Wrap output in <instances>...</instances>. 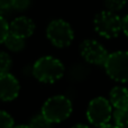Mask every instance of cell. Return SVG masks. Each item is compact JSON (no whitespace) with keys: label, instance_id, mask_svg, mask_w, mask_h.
<instances>
[{"label":"cell","instance_id":"19","mask_svg":"<svg viewBox=\"0 0 128 128\" xmlns=\"http://www.w3.org/2000/svg\"><path fill=\"white\" fill-rule=\"evenodd\" d=\"M15 0H0V9H10L14 6Z\"/></svg>","mask_w":128,"mask_h":128},{"label":"cell","instance_id":"22","mask_svg":"<svg viewBox=\"0 0 128 128\" xmlns=\"http://www.w3.org/2000/svg\"><path fill=\"white\" fill-rule=\"evenodd\" d=\"M14 128H32L29 125H24V124H22V125H17V126H15Z\"/></svg>","mask_w":128,"mask_h":128},{"label":"cell","instance_id":"11","mask_svg":"<svg viewBox=\"0 0 128 128\" xmlns=\"http://www.w3.org/2000/svg\"><path fill=\"white\" fill-rule=\"evenodd\" d=\"M4 44L9 51L18 53V52H22L25 48V46H26V40L9 33L8 36L6 37V40H4Z\"/></svg>","mask_w":128,"mask_h":128},{"label":"cell","instance_id":"8","mask_svg":"<svg viewBox=\"0 0 128 128\" xmlns=\"http://www.w3.org/2000/svg\"><path fill=\"white\" fill-rule=\"evenodd\" d=\"M20 92L19 81L10 72L0 73V101L10 102L17 99Z\"/></svg>","mask_w":128,"mask_h":128},{"label":"cell","instance_id":"10","mask_svg":"<svg viewBox=\"0 0 128 128\" xmlns=\"http://www.w3.org/2000/svg\"><path fill=\"white\" fill-rule=\"evenodd\" d=\"M109 101L115 109H128V89L116 86L109 92Z\"/></svg>","mask_w":128,"mask_h":128},{"label":"cell","instance_id":"12","mask_svg":"<svg viewBox=\"0 0 128 128\" xmlns=\"http://www.w3.org/2000/svg\"><path fill=\"white\" fill-rule=\"evenodd\" d=\"M112 118L117 128H128V109H115Z\"/></svg>","mask_w":128,"mask_h":128},{"label":"cell","instance_id":"9","mask_svg":"<svg viewBox=\"0 0 128 128\" xmlns=\"http://www.w3.org/2000/svg\"><path fill=\"white\" fill-rule=\"evenodd\" d=\"M35 22L26 16L17 17L9 24V33L22 38H28L35 32Z\"/></svg>","mask_w":128,"mask_h":128},{"label":"cell","instance_id":"16","mask_svg":"<svg viewBox=\"0 0 128 128\" xmlns=\"http://www.w3.org/2000/svg\"><path fill=\"white\" fill-rule=\"evenodd\" d=\"M15 122L9 112L0 109V128H14Z\"/></svg>","mask_w":128,"mask_h":128},{"label":"cell","instance_id":"14","mask_svg":"<svg viewBox=\"0 0 128 128\" xmlns=\"http://www.w3.org/2000/svg\"><path fill=\"white\" fill-rule=\"evenodd\" d=\"M12 66L11 56L7 52L0 51V73H7Z\"/></svg>","mask_w":128,"mask_h":128},{"label":"cell","instance_id":"21","mask_svg":"<svg viewBox=\"0 0 128 128\" xmlns=\"http://www.w3.org/2000/svg\"><path fill=\"white\" fill-rule=\"evenodd\" d=\"M71 128H91L88 125H84V124H75L74 126H72Z\"/></svg>","mask_w":128,"mask_h":128},{"label":"cell","instance_id":"7","mask_svg":"<svg viewBox=\"0 0 128 128\" xmlns=\"http://www.w3.org/2000/svg\"><path fill=\"white\" fill-rule=\"evenodd\" d=\"M80 54L86 63L102 65L106 63L109 53L106 47L96 40H86L80 44Z\"/></svg>","mask_w":128,"mask_h":128},{"label":"cell","instance_id":"20","mask_svg":"<svg viewBox=\"0 0 128 128\" xmlns=\"http://www.w3.org/2000/svg\"><path fill=\"white\" fill-rule=\"evenodd\" d=\"M122 33L128 37V15L122 18Z\"/></svg>","mask_w":128,"mask_h":128},{"label":"cell","instance_id":"6","mask_svg":"<svg viewBox=\"0 0 128 128\" xmlns=\"http://www.w3.org/2000/svg\"><path fill=\"white\" fill-rule=\"evenodd\" d=\"M104 68L111 80L128 83V51H117L109 54Z\"/></svg>","mask_w":128,"mask_h":128},{"label":"cell","instance_id":"23","mask_svg":"<svg viewBox=\"0 0 128 128\" xmlns=\"http://www.w3.org/2000/svg\"><path fill=\"white\" fill-rule=\"evenodd\" d=\"M99 128H117L115 126V125H104V126H102V127H99Z\"/></svg>","mask_w":128,"mask_h":128},{"label":"cell","instance_id":"13","mask_svg":"<svg viewBox=\"0 0 128 128\" xmlns=\"http://www.w3.org/2000/svg\"><path fill=\"white\" fill-rule=\"evenodd\" d=\"M29 126L32 128H52V122H50L42 114L34 116L29 122Z\"/></svg>","mask_w":128,"mask_h":128},{"label":"cell","instance_id":"15","mask_svg":"<svg viewBox=\"0 0 128 128\" xmlns=\"http://www.w3.org/2000/svg\"><path fill=\"white\" fill-rule=\"evenodd\" d=\"M128 0H104V6L107 10L111 12H118L127 4Z\"/></svg>","mask_w":128,"mask_h":128},{"label":"cell","instance_id":"17","mask_svg":"<svg viewBox=\"0 0 128 128\" xmlns=\"http://www.w3.org/2000/svg\"><path fill=\"white\" fill-rule=\"evenodd\" d=\"M9 34V24L2 16H0V44H4Z\"/></svg>","mask_w":128,"mask_h":128},{"label":"cell","instance_id":"2","mask_svg":"<svg viewBox=\"0 0 128 128\" xmlns=\"http://www.w3.org/2000/svg\"><path fill=\"white\" fill-rule=\"evenodd\" d=\"M73 111V104L66 96L50 97L43 104L40 114L52 124H60L66 120Z\"/></svg>","mask_w":128,"mask_h":128},{"label":"cell","instance_id":"18","mask_svg":"<svg viewBox=\"0 0 128 128\" xmlns=\"http://www.w3.org/2000/svg\"><path fill=\"white\" fill-rule=\"evenodd\" d=\"M30 4H32V0H15L12 8L18 11H22L28 9L30 7Z\"/></svg>","mask_w":128,"mask_h":128},{"label":"cell","instance_id":"1","mask_svg":"<svg viewBox=\"0 0 128 128\" xmlns=\"http://www.w3.org/2000/svg\"><path fill=\"white\" fill-rule=\"evenodd\" d=\"M65 72L64 64L51 55L40 58L33 65V75L42 83L52 84L61 80Z\"/></svg>","mask_w":128,"mask_h":128},{"label":"cell","instance_id":"3","mask_svg":"<svg viewBox=\"0 0 128 128\" xmlns=\"http://www.w3.org/2000/svg\"><path fill=\"white\" fill-rule=\"evenodd\" d=\"M114 107L109 99L104 97H96L89 102L86 107V116L89 124L93 127L99 128L108 125L114 115Z\"/></svg>","mask_w":128,"mask_h":128},{"label":"cell","instance_id":"5","mask_svg":"<svg viewBox=\"0 0 128 128\" xmlns=\"http://www.w3.org/2000/svg\"><path fill=\"white\" fill-rule=\"evenodd\" d=\"M46 37L53 46L64 48L72 44L74 32L68 22L63 19H54L47 25Z\"/></svg>","mask_w":128,"mask_h":128},{"label":"cell","instance_id":"4","mask_svg":"<svg viewBox=\"0 0 128 128\" xmlns=\"http://www.w3.org/2000/svg\"><path fill=\"white\" fill-rule=\"evenodd\" d=\"M93 27L98 35L101 37L110 40L117 37L122 32V18H120L116 12L109 10H104L97 14L93 20Z\"/></svg>","mask_w":128,"mask_h":128}]
</instances>
